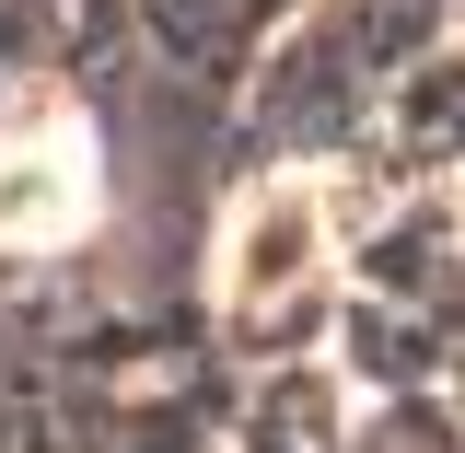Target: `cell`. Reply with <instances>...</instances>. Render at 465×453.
Segmentation results:
<instances>
[{
  "label": "cell",
  "mask_w": 465,
  "mask_h": 453,
  "mask_svg": "<svg viewBox=\"0 0 465 453\" xmlns=\"http://www.w3.org/2000/svg\"><path fill=\"white\" fill-rule=\"evenodd\" d=\"M82 222H94L82 128H12L0 140V244H70Z\"/></svg>",
  "instance_id": "cell-2"
},
{
  "label": "cell",
  "mask_w": 465,
  "mask_h": 453,
  "mask_svg": "<svg viewBox=\"0 0 465 453\" xmlns=\"http://www.w3.org/2000/svg\"><path fill=\"white\" fill-rule=\"evenodd\" d=\"M314 268H326V186H314V174H268V186L232 210V232H222V291H232V314L291 302Z\"/></svg>",
  "instance_id": "cell-1"
}]
</instances>
